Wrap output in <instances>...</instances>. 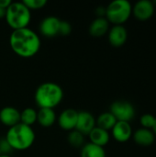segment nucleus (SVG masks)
Instances as JSON below:
<instances>
[{
	"label": "nucleus",
	"mask_w": 156,
	"mask_h": 157,
	"mask_svg": "<svg viewBox=\"0 0 156 157\" xmlns=\"http://www.w3.org/2000/svg\"><path fill=\"white\" fill-rule=\"evenodd\" d=\"M128 39V31L123 25H113L108 32V40L111 46L120 48L123 46Z\"/></svg>",
	"instance_id": "obj_11"
},
{
	"label": "nucleus",
	"mask_w": 156,
	"mask_h": 157,
	"mask_svg": "<svg viewBox=\"0 0 156 157\" xmlns=\"http://www.w3.org/2000/svg\"><path fill=\"white\" fill-rule=\"evenodd\" d=\"M72 32V26L66 20H61L60 28H59V34L62 36H68Z\"/></svg>",
	"instance_id": "obj_24"
},
{
	"label": "nucleus",
	"mask_w": 156,
	"mask_h": 157,
	"mask_svg": "<svg viewBox=\"0 0 156 157\" xmlns=\"http://www.w3.org/2000/svg\"><path fill=\"white\" fill-rule=\"evenodd\" d=\"M5 19L13 30L28 28L31 20V11L22 2H12L6 9Z\"/></svg>",
	"instance_id": "obj_4"
},
{
	"label": "nucleus",
	"mask_w": 156,
	"mask_h": 157,
	"mask_svg": "<svg viewBox=\"0 0 156 157\" xmlns=\"http://www.w3.org/2000/svg\"><path fill=\"white\" fill-rule=\"evenodd\" d=\"M88 136H89V140H90L91 144H96L100 147L106 146L110 140L109 132L108 131L103 130L97 126L91 131V132L88 134Z\"/></svg>",
	"instance_id": "obj_17"
},
{
	"label": "nucleus",
	"mask_w": 156,
	"mask_h": 157,
	"mask_svg": "<svg viewBox=\"0 0 156 157\" xmlns=\"http://www.w3.org/2000/svg\"><path fill=\"white\" fill-rule=\"evenodd\" d=\"M5 138L12 150L25 151L32 146L36 136L30 126L18 123L8 129Z\"/></svg>",
	"instance_id": "obj_3"
},
{
	"label": "nucleus",
	"mask_w": 156,
	"mask_h": 157,
	"mask_svg": "<svg viewBox=\"0 0 156 157\" xmlns=\"http://www.w3.org/2000/svg\"><path fill=\"white\" fill-rule=\"evenodd\" d=\"M12 151L10 145L8 144V143L6 142V138L1 139L0 140V154L1 155H7Z\"/></svg>",
	"instance_id": "obj_25"
},
{
	"label": "nucleus",
	"mask_w": 156,
	"mask_h": 157,
	"mask_svg": "<svg viewBox=\"0 0 156 157\" xmlns=\"http://www.w3.org/2000/svg\"><path fill=\"white\" fill-rule=\"evenodd\" d=\"M0 157H11L10 155H0Z\"/></svg>",
	"instance_id": "obj_29"
},
{
	"label": "nucleus",
	"mask_w": 156,
	"mask_h": 157,
	"mask_svg": "<svg viewBox=\"0 0 156 157\" xmlns=\"http://www.w3.org/2000/svg\"><path fill=\"white\" fill-rule=\"evenodd\" d=\"M11 3H12V1H10V0H0V7L6 9L10 6Z\"/></svg>",
	"instance_id": "obj_26"
},
{
	"label": "nucleus",
	"mask_w": 156,
	"mask_h": 157,
	"mask_svg": "<svg viewBox=\"0 0 156 157\" xmlns=\"http://www.w3.org/2000/svg\"><path fill=\"white\" fill-rule=\"evenodd\" d=\"M37 113L38 111L32 108H26L20 112V123L27 126H32L37 122Z\"/></svg>",
	"instance_id": "obj_20"
},
{
	"label": "nucleus",
	"mask_w": 156,
	"mask_h": 157,
	"mask_svg": "<svg viewBox=\"0 0 156 157\" xmlns=\"http://www.w3.org/2000/svg\"><path fill=\"white\" fill-rule=\"evenodd\" d=\"M9 44L17 56L30 58L39 52L41 43L38 34L28 27L13 30L9 37Z\"/></svg>",
	"instance_id": "obj_1"
},
{
	"label": "nucleus",
	"mask_w": 156,
	"mask_h": 157,
	"mask_svg": "<svg viewBox=\"0 0 156 157\" xmlns=\"http://www.w3.org/2000/svg\"><path fill=\"white\" fill-rule=\"evenodd\" d=\"M22 3L31 11L43 8L47 5L46 0H23Z\"/></svg>",
	"instance_id": "obj_23"
},
{
	"label": "nucleus",
	"mask_w": 156,
	"mask_h": 157,
	"mask_svg": "<svg viewBox=\"0 0 156 157\" xmlns=\"http://www.w3.org/2000/svg\"><path fill=\"white\" fill-rule=\"evenodd\" d=\"M156 117L152 114H143L140 118V123L143 129H148V130H153L154 123H155Z\"/></svg>",
	"instance_id": "obj_22"
},
{
	"label": "nucleus",
	"mask_w": 156,
	"mask_h": 157,
	"mask_svg": "<svg viewBox=\"0 0 156 157\" xmlns=\"http://www.w3.org/2000/svg\"><path fill=\"white\" fill-rule=\"evenodd\" d=\"M117 123L116 118L109 112H103L101 113L96 120V125L97 127H99L106 131H111L114 125Z\"/></svg>",
	"instance_id": "obj_19"
},
{
	"label": "nucleus",
	"mask_w": 156,
	"mask_h": 157,
	"mask_svg": "<svg viewBox=\"0 0 156 157\" xmlns=\"http://www.w3.org/2000/svg\"><path fill=\"white\" fill-rule=\"evenodd\" d=\"M154 4L150 0H140L132 6V14L140 21L150 19L154 13Z\"/></svg>",
	"instance_id": "obj_7"
},
{
	"label": "nucleus",
	"mask_w": 156,
	"mask_h": 157,
	"mask_svg": "<svg viewBox=\"0 0 156 157\" xmlns=\"http://www.w3.org/2000/svg\"><path fill=\"white\" fill-rule=\"evenodd\" d=\"M109 112L116 118L117 121L131 122L135 118L134 106L126 100H117L110 105Z\"/></svg>",
	"instance_id": "obj_6"
},
{
	"label": "nucleus",
	"mask_w": 156,
	"mask_h": 157,
	"mask_svg": "<svg viewBox=\"0 0 156 157\" xmlns=\"http://www.w3.org/2000/svg\"><path fill=\"white\" fill-rule=\"evenodd\" d=\"M78 118V111L74 109H65L57 117V122L63 131L71 132L75 130Z\"/></svg>",
	"instance_id": "obj_8"
},
{
	"label": "nucleus",
	"mask_w": 156,
	"mask_h": 157,
	"mask_svg": "<svg viewBox=\"0 0 156 157\" xmlns=\"http://www.w3.org/2000/svg\"><path fill=\"white\" fill-rule=\"evenodd\" d=\"M57 121V116L52 109H40L37 113V122L43 128L51 127Z\"/></svg>",
	"instance_id": "obj_16"
},
{
	"label": "nucleus",
	"mask_w": 156,
	"mask_h": 157,
	"mask_svg": "<svg viewBox=\"0 0 156 157\" xmlns=\"http://www.w3.org/2000/svg\"><path fill=\"white\" fill-rule=\"evenodd\" d=\"M67 141L72 147L79 148L84 145L85 136L78 131L73 130V131L69 132L68 136H67Z\"/></svg>",
	"instance_id": "obj_21"
},
{
	"label": "nucleus",
	"mask_w": 156,
	"mask_h": 157,
	"mask_svg": "<svg viewBox=\"0 0 156 157\" xmlns=\"http://www.w3.org/2000/svg\"><path fill=\"white\" fill-rule=\"evenodd\" d=\"M5 16H6V9L0 7V19L5 18Z\"/></svg>",
	"instance_id": "obj_27"
},
{
	"label": "nucleus",
	"mask_w": 156,
	"mask_h": 157,
	"mask_svg": "<svg viewBox=\"0 0 156 157\" xmlns=\"http://www.w3.org/2000/svg\"><path fill=\"white\" fill-rule=\"evenodd\" d=\"M96 126V118L93 116L92 113L86 110L78 112V118L75 127L76 131L86 136L88 135Z\"/></svg>",
	"instance_id": "obj_9"
},
{
	"label": "nucleus",
	"mask_w": 156,
	"mask_h": 157,
	"mask_svg": "<svg viewBox=\"0 0 156 157\" xmlns=\"http://www.w3.org/2000/svg\"><path fill=\"white\" fill-rule=\"evenodd\" d=\"M132 128L129 122L125 121H117L114 127L111 130L112 137L118 143H127L132 137Z\"/></svg>",
	"instance_id": "obj_12"
},
{
	"label": "nucleus",
	"mask_w": 156,
	"mask_h": 157,
	"mask_svg": "<svg viewBox=\"0 0 156 157\" xmlns=\"http://www.w3.org/2000/svg\"><path fill=\"white\" fill-rule=\"evenodd\" d=\"M0 122L11 128L20 123V111L14 107H5L0 110Z\"/></svg>",
	"instance_id": "obj_13"
},
{
	"label": "nucleus",
	"mask_w": 156,
	"mask_h": 157,
	"mask_svg": "<svg viewBox=\"0 0 156 157\" xmlns=\"http://www.w3.org/2000/svg\"><path fill=\"white\" fill-rule=\"evenodd\" d=\"M0 155H1V154H0Z\"/></svg>",
	"instance_id": "obj_30"
},
{
	"label": "nucleus",
	"mask_w": 156,
	"mask_h": 157,
	"mask_svg": "<svg viewBox=\"0 0 156 157\" xmlns=\"http://www.w3.org/2000/svg\"><path fill=\"white\" fill-rule=\"evenodd\" d=\"M109 30V22L106 17H96L90 24L88 32L93 38H101Z\"/></svg>",
	"instance_id": "obj_14"
},
{
	"label": "nucleus",
	"mask_w": 156,
	"mask_h": 157,
	"mask_svg": "<svg viewBox=\"0 0 156 157\" xmlns=\"http://www.w3.org/2000/svg\"><path fill=\"white\" fill-rule=\"evenodd\" d=\"M63 98V90L56 83L45 82L40 84L34 94V100L39 109H54Z\"/></svg>",
	"instance_id": "obj_2"
},
{
	"label": "nucleus",
	"mask_w": 156,
	"mask_h": 157,
	"mask_svg": "<svg viewBox=\"0 0 156 157\" xmlns=\"http://www.w3.org/2000/svg\"><path fill=\"white\" fill-rule=\"evenodd\" d=\"M132 14V6L128 0H114L106 7L105 17L113 25H123Z\"/></svg>",
	"instance_id": "obj_5"
},
{
	"label": "nucleus",
	"mask_w": 156,
	"mask_h": 157,
	"mask_svg": "<svg viewBox=\"0 0 156 157\" xmlns=\"http://www.w3.org/2000/svg\"><path fill=\"white\" fill-rule=\"evenodd\" d=\"M132 138L138 145L143 147H148L155 141V135L153 131L143 128L135 131L132 133Z\"/></svg>",
	"instance_id": "obj_15"
},
{
	"label": "nucleus",
	"mask_w": 156,
	"mask_h": 157,
	"mask_svg": "<svg viewBox=\"0 0 156 157\" xmlns=\"http://www.w3.org/2000/svg\"><path fill=\"white\" fill-rule=\"evenodd\" d=\"M61 19L57 17L49 16L44 17L40 24V32L46 38H53L59 35Z\"/></svg>",
	"instance_id": "obj_10"
},
{
	"label": "nucleus",
	"mask_w": 156,
	"mask_h": 157,
	"mask_svg": "<svg viewBox=\"0 0 156 157\" xmlns=\"http://www.w3.org/2000/svg\"><path fill=\"white\" fill-rule=\"evenodd\" d=\"M153 132L154 133V135H155V137H156V120H155V123H154V128H153Z\"/></svg>",
	"instance_id": "obj_28"
},
{
	"label": "nucleus",
	"mask_w": 156,
	"mask_h": 157,
	"mask_svg": "<svg viewBox=\"0 0 156 157\" xmlns=\"http://www.w3.org/2000/svg\"><path fill=\"white\" fill-rule=\"evenodd\" d=\"M80 157H106V151L104 147L88 143L82 146Z\"/></svg>",
	"instance_id": "obj_18"
}]
</instances>
